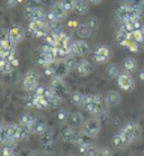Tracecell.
I'll return each instance as SVG.
<instances>
[{
	"mask_svg": "<svg viewBox=\"0 0 144 156\" xmlns=\"http://www.w3.org/2000/svg\"><path fill=\"white\" fill-rule=\"evenodd\" d=\"M77 71L79 73V75L81 76H86V75H88L91 73V71L94 70V66H92L90 62L87 60H81L78 62L77 64Z\"/></svg>",
	"mask_w": 144,
	"mask_h": 156,
	"instance_id": "9a60e30c",
	"label": "cell"
},
{
	"mask_svg": "<svg viewBox=\"0 0 144 156\" xmlns=\"http://www.w3.org/2000/svg\"><path fill=\"white\" fill-rule=\"evenodd\" d=\"M108 102L106 98H102V96L100 94H97V98H96V115L95 116H98L99 118L105 117L107 112H108Z\"/></svg>",
	"mask_w": 144,
	"mask_h": 156,
	"instance_id": "30bf717a",
	"label": "cell"
},
{
	"mask_svg": "<svg viewBox=\"0 0 144 156\" xmlns=\"http://www.w3.org/2000/svg\"><path fill=\"white\" fill-rule=\"evenodd\" d=\"M143 4H144V0H143Z\"/></svg>",
	"mask_w": 144,
	"mask_h": 156,
	"instance_id": "816d5d0a",
	"label": "cell"
},
{
	"mask_svg": "<svg viewBox=\"0 0 144 156\" xmlns=\"http://www.w3.org/2000/svg\"><path fill=\"white\" fill-rule=\"evenodd\" d=\"M47 24V20H39V19H33V20H29V24H28V30L29 33L34 35L39 29H41L42 27Z\"/></svg>",
	"mask_w": 144,
	"mask_h": 156,
	"instance_id": "7402d4cb",
	"label": "cell"
},
{
	"mask_svg": "<svg viewBox=\"0 0 144 156\" xmlns=\"http://www.w3.org/2000/svg\"><path fill=\"white\" fill-rule=\"evenodd\" d=\"M9 136V124L6 125L5 122H2L1 125V128H0V142L4 143Z\"/></svg>",
	"mask_w": 144,
	"mask_h": 156,
	"instance_id": "8d00e7d4",
	"label": "cell"
},
{
	"mask_svg": "<svg viewBox=\"0 0 144 156\" xmlns=\"http://www.w3.org/2000/svg\"><path fill=\"white\" fill-rule=\"evenodd\" d=\"M51 90L54 93V96L56 98H59L60 100H64L69 94V89H68L67 84L64 83L63 79L61 78H53L52 82H51Z\"/></svg>",
	"mask_w": 144,
	"mask_h": 156,
	"instance_id": "3957f363",
	"label": "cell"
},
{
	"mask_svg": "<svg viewBox=\"0 0 144 156\" xmlns=\"http://www.w3.org/2000/svg\"><path fill=\"white\" fill-rule=\"evenodd\" d=\"M142 29H143V33H144V25H143V27H142Z\"/></svg>",
	"mask_w": 144,
	"mask_h": 156,
	"instance_id": "f907efd6",
	"label": "cell"
},
{
	"mask_svg": "<svg viewBox=\"0 0 144 156\" xmlns=\"http://www.w3.org/2000/svg\"><path fill=\"white\" fill-rule=\"evenodd\" d=\"M120 133H122L123 135L126 136V138L130 139L131 142L133 143L141 137L142 130H141L140 125L136 124V122H134V121H130V122H126V124L122 127Z\"/></svg>",
	"mask_w": 144,
	"mask_h": 156,
	"instance_id": "7a4b0ae2",
	"label": "cell"
},
{
	"mask_svg": "<svg viewBox=\"0 0 144 156\" xmlns=\"http://www.w3.org/2000/svg\"><path fill=\"white\" fill-rule=\"evenodd\" d=\"M141 16H142V8L136 7V6H131L128 4L120 5L116 10V18L122 23L130 18L141 19Z\"/></svg>",
	"mask_w": 144,
	"mask_h": 156,
	"instance_id": "6da1fadb",
	"label": "cell"
},
{
	"mask_svg": "<svg viewBox=\"0 0 144 156\" xmlns=\"http://www.w3.org/2000/svg\"><path fill=\"white\" fill-rule=\"evenodd\" d=\"M69 116H70V114H69V111L65 109H61L59 110V112L56 114V118H57V120L60 121V122H68V119H69Z\"/></svg>",
	"mask_w": 144,
	"mask_h": 156,
	"instance_id": "ab89813d",
	"label": "cell"
},
{
	"mask_svg": "<svg viewBox=\"0 0 144 156\" xmlns=\"http://www.w3.org/2000/svg\"><path fill=\"white\" fill-rule=\"evenodd\" d=\"M83 98L84 94L81 93L80 91H74L72 92V94L70 96V102L74 106H82L83 105Z\"/></svg>",
	"mask_w": 144,
	"mask_h": 156,
	"instance_id": "1f68e13d",
	"label": "cell"
},
{
	"mask_svg": "<svg viewBox=\"0 0 144 156\" xmlns=\"http://www.w3.org/2000/svg\"><path fill=\"white\" fill-rule=\"evenodd\" d=\"M91 33H92V28L88 25V24H80V25H78L77 34L80 36L81 38L90 37Z\"/></svg>",
	"mask_w": 144,
	"mask_h": 156,
	"instance_id": "83f0119b",
	"label": "cell"
},
{
	"mask_svg": "<svg viewBox=\"0 0 144 156\" xmlns=\"http://www.w3.org/2000/svg\"><path fill=\"white\" fill-rule=\"evenodd\" d=\"M117 84L124 91H132L135 88V81L130 74V72H120L117 78Z\"/></svg>",
	"mask_w": 144,
	"mask_h": 156,
	"instance_id": "52a82bcc",
	"label": "cell"
},
{
	"mask_svg": "<svg viewBox=\"0 0 144 156\" xmlns=\"http://www.w3.org/2000/svg\"><path fill=\"white\" fill-rule=\"evenodd\" d=\"M61 135H62V138H63L64 142L74 143L76 137H77V133L74 131V128L71 127L70 125H69V126H64V127L62 128Z\"/></svg>",
	"mask_w": 144,
	"mask_h": 156,
	"instance_id": "2e32d148",
	"label": "cell"
},
{
	"mask_svg": "<svg viewBox=\"0 0 144 156\" xmlns=\"http://www.w3.org/2000/svg\"><path fill=\"white\" fill-rule=\"evenodd\" d=\"M76 1L77 0H60V2L63 5V7L67 9V11L74 10V6H76Z\"/></svg>",
	"mask_w": 144,
	"mask_h": 156,
	"instance_id": "60d3db41",
	"label": "cell"
},
{
	"mask_svg": "<svg viewBox=\"0 0 144 156\" xmlns=\"http://www.w3.org/2000/svg\"><path fill=\"white\" fill-rule=\"evenodd\" d=\"M114 153L110 148L108 147H102V148H99V152H98V155H102V156H110L113 155Z\"/></svg>",
	"mask_w": 144,
	"mask_h": 156,
	"instance_id": "7bdbcfd3",
	"label": "cell"
},
{
	"mask_svg": "<svg viewBox=\"0 0 144 156\" xmlns=\"http://www.w3.org/2000/svg\"><path fill=\"white\" fill-rule=\"evenodd\" d=\"M57 62H59V60H56V58H54V60L50 61L49 63L45 64L43 68H44V72H45L46 75H50V76H54V73H55V70H56V65H57Z\"/></svg>",
	"mask_w": 144,
	"mask_h": 156,
	"instance_id": "d6a6232c",
	"label": "cell"
},
{
	"mask_svg": "<svg viewBox=\"0 0 144 156\" xmlns=\"http://www.w3.org/2000/svg\"><path fill=\"white\" fill-rule=\"evenodd\" d=\"M47 129V125H46V121L43 119V118H36L35 122L31 127V130L34 134H37V135H41L44 131Z\"/></svg>",
	"mask_w": 144,
	"mask_h": 156,
	"instance_id": "ffe728a7",
	"label": "cell"
},
{
	"mask_svg": "<svg viewBox=\"0 0 144 156\" xmlns=\"http://www.w3.org/2000/svg\"><path fill=\"white\" fill-rule=\"evenodd\" d=\"M10 63H11V65H13V66H14V68L16 69L18 66V65H19V61H18L17 57H14V58H13V60L10 61Z\"/></svg>",
	"mask_w": 144,
	"mask_h": 156,
	"instance_id": "7dc6e473",
	"label": "cell"
},
{
	"mask_svg": "<svg viewBox=\"0 0 144 156\" xmlns=\"http://www.w3.org/2000/svg\"><path fill=\"white\" fill-rule=\"evenodd\" d=\"M6 2H7V6H8L9 8L15 7V6H16V5L18 4L17 0H6Z\"/></svg>",
	"mask_w": 144,
	"mask_h": 156,
	"instance_id": "bcb514c9",
	"label": "cell"
},
{
	"mask_svg": "<svg viewBox=\"0 0 144 156\" xmlns=\"http://www.w3.org/2000/svg\"><path fill=\"white\" fill-rule=\"evenodd\" d=\"M91 143V137H89L88 135H86L84 133H79L77 134V137H76V140H74V144L80 147V146L87 145V144H90Z\"/></svg>",
	"mask_w": 144,
	"mask_h": 156,
	"instance_id": "4dcf8cb0",
	"label": "cell"
},
{
	"mask_svg": "<svg viewBox=\"0 0 144 156\" xmlns=\"http://www.w3.org/2000/svg\"><path fill=\"white\" fill-rule=\"evenodd\" d=\"M128 35H130V37L133 39V41H135V42L141 44V45H144V33L142 28L136 29V30H134L133 33L128 34Z\"/></svg>",
	"mask_w": 144,
	"mask_h": 156,
	"instance_id": "e575fe53",
	"label": "cell"
},
{
	"mask_svg": "<svg viewBox=\"0 0 144 156\" xmlns=\"http://www.w3.org/2000/svg\"><path fill=\"white\" fill-rule=\"evenodd\" d=\"M100 126H102V124H100L99 118H89L83 122L81 131L84 133L86 135H88L89 137L95 138L100 131Z\"/></svg>",
	"mask_w": 144,
	"mask_h": 156,
	"instance_id": "277c9868",
	"label": "cell"
},
{
	"mask_svg": "<svg viewBox=\"0 0 144 156\" xmlns=\"http://www.w3.org/2000/svg\"><path fill=\"white\" fill-rule=\"evenodd\" d=\"M83 116L80 112H72V114H70L69 119H68V124L73 128L81 127L83 125Z\"/></svg>",
	"mask_w": 144,
	"mask_h": 156,
	"instance_id": "d6986e66",
	"label": "cell"
},
{
	"mask_svg": "<svg viewBox=\"0 0 144 156\" xmlns=\"http://www.w3.org/2000/svg\"><path fill=\"white\" fill-rule=\"evenodd\" d=\"M0 69H1V72L4 74H8V73H11L14 71L15 68L11 65V63L9 61H6L5 58H1L0 61Z\"/></svg>",
	"mask_w": 144,
	"mask_h": 156,
	"instance_id": "d590c367",
	"label": "cell"
},
{
	"mask_svg": "<svg viewBox=\"0 0 144 156\" xmlns=\"http://www.w3.org/2000/svg\"><path fill=\"white\" fill-rule=\"evenodd\" d=\"M90 52V45L88 42L82 39H76L71 43V54L76 56H84Z\"/></svg>",
	"mask_w": 144,
	"mask_h": 156,
	"instance_id": "8992f818",
	"label": "cell"
},
{
	"mask_svg": "<svg viewBox=\"0 0 144 156\" xmlns=\"http://www.w3.org/2000/svg\"><path fill=\"white\" fill-rule=\"evenodd\" d=\"M112 142H113V144H114L115 147L120 148V149L126 148V147H128V146L132 144V142H131L130 139H127L126 136L123 135L120 131L118 133V134H115V135L113 136Z\"/></svg>",
	"mask_w": 144,
	"mask_h": 156,
	"instance_id": "8fae6325",
	"label": "cell"
},
{
	"mask_svg": "<svg viewBox=\"0 0 144 156\" xmlns=\"http://www.w3.org/2000/svg\"><path fill=\"white\" fill-rule=\"evenodd\" d=\"M9 136L13 138L19 140V125L10 124L9 125Z\"/></svg>",
	"mask_w": 144,
	"mask_h": 156,
	"instance_id": "f35d334b",
	"label": "cell"
},
{
	"mask_svg": "<svg viewBox=\"0 0 144 156\" xmlns=\"http://www.w3.org/2000/svg\"><path fill=\"white\" fill-rule=\"evenodd\" d=\"M94 58L98 64H105L107 63L110 58V51L108 47L104 45H98L96 46L94 51Z\"/></svg>",
	"mask_w": 144,
	"mask_h": 156,
	"instance_id": "ba28073f",
	"label": "cell"
},
{
	"mask_svg": "<svg viewBox=\"0 0 144 156\" xmlns=\"http://www.w3.org/2000/svg\"><path fill=\"white\" fill-rule=\"evenodd\" d=\"M54 60L51 55H50L47 52H45V51H41V53L37 55V57H36V61H37V63L39 64V65H42V66H44L45 64H47L50 62V61Z\"/></svg>",
	"mask_w": 144,
	"mask_h": 156,
	"instance_id": "836d02e7",
	"label": "cell"
},
{
	"mask_svg": "<svg viewBox=\"0 0 144 156\" xmlns=\"http://www.w3.org/2000/svg\"><path fill=\"white\" fill-rule=\"evenodd\" d=\"M26 32L21 26H14L9 29V36L13 42H15L16 44H18L19 42H21L25 38Z\"/></svg>",
	"mask_w": 144,
	"mask_h": 156,
	"instance_id": "4fadbf2b",
	"label": "cell"
},
{
	"mask_svg": "<svg viewBox=\"0 0 144 156\" xmlns=\"http://www.w3.org/2000/svg\"><path fill=\"white\" fill-rule=\"evenodd\" d=\"M26 11V15L29 20H33V19H39V20H45L46 19V14L45 11L43 10L42 7H35L32 8V9H27Z\"/></svg>",
	"mask_w": 144,
	"mask_h": 156,
	"instance_id": "5bb4252c",
	"label": "cell"
},
{
	"mask_svg": "<svg viewBox=\"0 0 144 156\" xmlns=\"http://www.w3.org/2000/svg\"><path fill=\"white\" fill-rule=\"evenodd\" d=\"M87 24H88V25L90 26V27H91L92 29H95L96 27H97V20H96L95 17H91V18H90Z\"/></svg>",
	"mask_w": 144,
	"mask_h": 156,
	"instance_id": "f6af8a7d",
	"label": "cell"
},
{
	"mask_svg": "<svg viewBox=\"0 0 144 156\" xmlns=\"http://www.w3.org/2000/svg\"><path fill=\"white\" fill-rule=\"evenodd\" d=\"M106 75L110 79H115V78H118V75L120 74V66L115 63H112L109 64L108 66L106 68Z\"/></svg>",
	"mask_w": 144,
	"mask_h": 156,
	"instance_id": "f1b7e54d",
	"label": "cell"
},
{
	"mask_svg": "<svg viewBox=\"0 0 144 156\" xmlns=\"http://www.w3.org/2000/svg\"><path fill=\"white\" fill-rule=\"evenodd\" d=\"M34 107L37 109H49L50 107L49 100L46 99L45 96H36L34 93Z\"/></svg>",
	"mask_w": 144,
	"mask_h": 156,
	"instance_id": "484cf974",
	"label": "cell"
},
{
	"mask_svg": "<svg viewBox=\"0 0 144 156\" xmlns=\"http://www.w3.org/2000/svg\"><path fill=\"white\" fill-rule=\"evenodd\" d=\"M125 4H128L131 6L141 7V5L143 4V0H125Z\"/></svg>",
	"mask_w": 144,
	"mask_h": 156,
	"instance_id": "ee69618b",
	"label": "cell"
},
{
	"mask_svg": "<svg viewBox=\"0 0 144 156\" xmlns=\"http://www.w3.org/2000/svg\"><path fill=\"white\" fill-rule=\"evenodd\" d=\"M131 41H132V38L130 37V35H128L127 33L120 30V32L116 34V42L120 44V46L127 48V46L130 45Z\"/></svg>",
	"mask_w": 144,
	"mask_h": 156,
	"instance_id": "cb8c5ba5",
	"label": "cell"
},
{
	"mask_svg": "<svg viewBox=\"0 0 144 156\" xmlns=\"http://www.w3.org/2000/svg\"><path fill=\"white\" fill-rule=\"evenodd\" d=\"M69 71H70V69L67 66V64H65L64 60H59L57 65H56L55 73H54V76H53V78L64 79L68 74H69Z\"/></svg>",
	"mask_w": 144,
	"mask_h": 156,
	"instance_id": "ac0fdd59",
	"label": "cell"
},
{
	"mask_svg": "<svg viewBox=\"0 0 144 156\" xmlns=\"http://www.w3.org/2000/svg\"><path fill=\"white\" fill-rule=\"evenodd\" d=\"M35 120H36V117L32 116V115L28 114V112H23V114L20 115V117H19V124L26 126L29 130H31V127L34 125ZM31 131H32V130H31Z\"/></svg>",
	"mask_w": 144,
	"mask_h": 156,
	"instance_id": "603a6c76",
	"label": "cell"
},
{
	"mask_svg": "<svg viewBox=\"0 0 144 156\" xmlns=\"http://www.w3.org/2000/svg\"><path fill=\"white\" fill-rule=\"evenodd\" d=\"M96 98L97 94H84L83 98V108L89 114L96 115Z\"/></svg>",
	"mask_w": 144,
	"mask_h": 156,
	"instance_id": "7c38bea8",
	"label": "cell"
},
{
	"mask_svg": "<svg viewBox=\"0 0 144 156\" xmlns=\"http://www.w3.org/2000/svg\"><path fill=\"white\" fill-rule=\"evenodd\" d=\"M79 151L80 153H82L83 155L86 156H95V155H98V152L99 149L96 147L92 143L90 144H87V145H83V146H80L79 147Z\"/></svg>",
	"mask_w": 144,
	"mask_h": 156,
	"instance_id": "d4e9b609",
	"label": "cell"
},
{
	"mask_svg": "<svg viewBox=\"0 0 144 156\" xmlns=\"http://www.w3.org/2000/svg\"><path fill=\"white\" fill-rule=\"evenodd\" d=\"M87 1H88V2L90 5H95V6H96V5H99V4H100L102 0H87Z\"/></svg>",
	"mask_w": 144,
	"mask_h": 156,
	"instance_id": "681fc988",
	"label": "cell"
},
{
	"mask_svg": "<svg viewBox=\"0 0 144 156\" xmlns=\"http://www.w3.org/2000/svg\"><path fill=\"white\" fill-rule=\"evenodd\" d=\"M89 10V2L86 0H77L76 6H74V11L80 15H84Z\"/></svg>",
	"mask_w": 144,
	"mask_h": 156,
	"instance_id": "f546056e",
	"label": "cell"
},
{
	"mask_svg": "<svg viewBox=\"0 0 144 156\" xmlns=\"http://www.w3.org/2000/svg\"><path fill=\"white\" fill-rule=\"evenodd\" d=\"M14 147L7 145H2L1 147V155L2 156H9V155H14Z\"/></svg>",
	"mask_w": 144,
	"mask_h": 156,
	"instance_id": "b9f144b4",
	"label": "cell"
},
{
	"mask_svg": "<svg viewBox=\"0 0 144 156\" xmlns=\"http://www.w3.org/2000/svg\"><path fill=\"white\" fill-rule=\"evenodd\" d=\"M123 68L126 72H132L136 71L137 69V62L134 57H126L125 60L123 61Z\"/></svg>",
	"mask_w": 144,
	"mask_h": 156,
	"instance_id": "4316f807",
	"label": "cell"
},
{
	"mask_svg": "<svg viewBox=\"0 0 144 156\" xmlns=\"http://www.w3.org/2000/svg\"><path fill=\"white\" fill-rule=\"evenodd\" d=\"M39 73L34 70L28 71L24 76L23 80V85H24L25 90H27L28 92H34L35 89L39 87Z\"/></svg>",
	"mask_w": 144,
	"mask_h": 156,
	"instance_id": "5b68a950",
	"label": "cell"
},
{
	"mask_svg": "<svg viewBox=\"0 0 144 156\" xmlns=\"http://www.w3.org/2000/svg\"><path fill=\"white\" fill-rule=\"evenodd\" d=\"M51 10L55 14V16L59 18V20L60 21H63L65 18H67V15H68V11L67 9L63 7V5L61 4L60 1L59 2H54L52 5V7H51Z\"/></svg>",
	"mask_w": 144,
	"mask_h": 156,
	"instance_id": "e0dca14e",
	"label": "cell"
},
{
	"mask_svg": "<svg viewBox=\"0 0 144 156\" xmlns=\"http://www.w3.org/2000/svg\"><path fill=\"white\" fill-rule=\"evenodd\" d=\"M64 62H65V64H67V66L70 70H72V69L77 68V60H76V55L74 54H69L68 56H65V58H64Z\"/></svg>",
	"mask_w": 144,
	"mask_h": 156,
	"instance_id": "74e56055",
	"label": "cell"
},
{
	"mask_svg": "<svg viewBox=\"0 0 144 156\" xmlns=\"http://www.w3.org/2000/svg\"><path fill=\"white\" fill-rule=\"evenodd\" d=\"M53 142H54V133H53V129L47 127V129L43 134L39 135V144L42 146V148L44 151H46V149L52 148Z\"/></svg>",
	"mask_w": 144,
	"mask_h": 156,
	"instance_id": "9c48e42d",
	"label": "cell"
},
{
	"mask_svg": "<svg viewBox=\"0 0 144 156\" xmlns=\"http://www.w3.org/2000/svg\"><path fill=\"white\" fill-rule=\"evenodd\" d=\"M138 79H140V81H142L144 83V69L138 72Z\"/></svg>",
	"mask_w": 144,
	"mask_h": 156,
	"instance_id": "c3c4849f",
	"label": "cell"
},
{
	"mask_svg": "<svg viewBox=\"0 0 144 156\" xmlns=\"http://www.w3.org/2000/svg\"><path fill=\"white\" fill-rule=\"evenodd\" d=\"M106 100H107L109 107H116L120 103L122 97L117 91H109L106 96Z\"/></svg>",
	"mask_w": 144,
	"mask_h": 156,
	"instance_id": "44dd1931",
	"label": "cell"
}]
</instances>
